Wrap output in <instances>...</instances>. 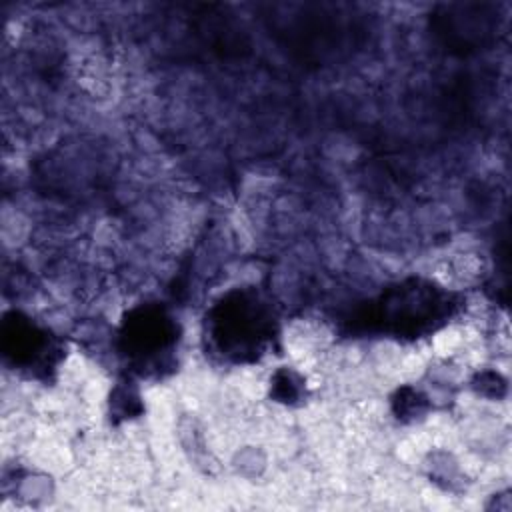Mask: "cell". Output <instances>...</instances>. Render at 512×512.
<instances>
[{
    "instance_id": "1",
    "label": "cell",
    "mask_w": 512,
    "mask_h": 512,
    "mask_svg": "<svg viewBox=\"0 0 512 512\" xmlns=\"http://www.w3.org/2000/svg\"><path fill=\"white\" fill-rule=\"evenodd\" d=\"M206 338L222 360H256L276 338V316L256 290H234L210 308Z\"/></svg>"
},
{
    "instance_id": "3",
    "label": "cell",
    "mask_w": 512,
    "mask_h": 512,
    "mask_svg": "<svg viewBox=\"0 0 512 512\" xmlns=\"http://www.w3.org/2000/svg\"><path fill=\"white\" fill-rule=\"evenodd\" d=\"M176 322L162 308L134 310L122 328V350L138 368H162L176 348Z\"/></svg>"
},
{
    "instance_id": "4",
    "label": "cell",
    "mask_w": 512,
    "mask_h": 512,
    "mask_svg": "<svg viewBox=\"0 0 512 512\" xmlns=\"http://www.w3.org/2000/svg\"><path fill=\"white\" fill-rule=\"evenodd\" d=\"M58 352L44 330L30 322L14 320L4 324V354L26 368L48 366L50 356Z\"/></svg>"
},
{
    "instance_id": "2",
    "label": "cell",
    "mask_w": 512,
    "mask_h": 512,
    "mask_svg": "<svg viewBox=\"0 0 512 512\" xmlns=\"http://www.w3.org/2000/svg\"><path fill=\"white\" fill-rule=\"evenodd\" d=\"M458 308L450 292L424 280H410L380 296L370 324L394 336L418 338L444 324Z\"/></svg>"
}]
</instances>
